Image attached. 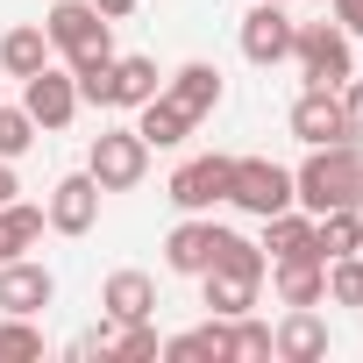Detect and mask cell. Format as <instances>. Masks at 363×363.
<instances>
[{"label": "cell", "mask_w": 363, "mask_h": 363, "mask_svg": "<svg viewBox=\"0 0 363 363\" xmlns=\"http://www.w3.org/2000/svg\"><path fill=\"white\" fill-rule=\"evenodd\" d=\"M363 193V143H313L306 164L292 171V207L328 214V207H356Z\"/></svg>", "instance_id": "obj_1"}, {"label": "cell", "mask_w": 363, "mask_h": 363, "mask_svg": "<svg viewBox=\"0 0 363 363\" xmlns=\"http://www.w3.org/2000/svg\"><path fill=\"white\" fill-rule=\"evenodd\" d=\"M43 36H50V50H57L72 72L114 65V22L93 8V0H57V8L43 15Z\"/></svg>", "instance_id": "obj_2"}, {"label": "cell", "mask_w": 363, "mask_h": 363, "mask_svg": "<svg viewBox=\"0 0 363 363\" xmlns=\"http://www.w3.org/2000/svg\"><path fill=\"white\" fill-rule=\"evenodd\" d=\"M292 65L306 86H342L356 72V36L342 22H299L292 29Z\"/></svg>", "instance_id": "obj_3"}, {"label": "cell", "mask_w": 363, "mask_h": 363, "mask_svg": "<svg viewBox=\"0 0 363 363\" xmlns=\"http://www.w3.org/2000/svg\"><path fill=\"white\" fill-rule=\"evenodd\" d=\"M150 143L135 135V128H100L93 135V150H86V171L100 178V193H135L143 178H150Z\"/></svg>", "instance_id": "obj_4"}, {"label": "cell", "mask_w": 363, "mask_h": 363, "mask_svg": "<svg viewBox=\"0 0 363 363\" xmlns=\"http://www.w3.org/2000/svg\"><path fill=\"white\" fill-rule=\"evenodd\" d=\"M228 207H242L250 221H264V214H285V207H292V171H285L278 157H235Z\"/></svg>", "instance_id": "obj_5"}, {"label": "cell", "mask_w": 363, "mask_h": 363, "mask_svg": "<svg viewBox=\"0 0 363 363\" xmlns=\"http://www.w3.org/2000/svg\"><path fill=\"white\" fill-rule=\"evenodd\" d=\"M228 178H235V157H221V150H207V157H186L171 171V207L178 214H214V207H228Z\"/></svg>", "instance_id": "obj_6"}, {"label": "cell", "mask_w": 363, "mask_h": 363, "mask_svg": "<svg viewBox=\"0 0 363 363\" xmlns=\"http://www.w3.org/2000/svg\"><path fill=\"white\" fill-rule=\"evenodd\" d=\"M22 107H29V121H36L43 135L72 128V121H79V79H72V65L50 57L36 79H22Z\"/></svg>", "instance_id": "obj_7"}, {"label": "cell", "mask_w": 363, "mask_h": 363, "mask_svg": "<svg viewBox=\"0 0 363 363\" xmlns=\"http://www.w3.org/2000/svg\"><path fill=\"white\" fill-rule=\"evenodd\" d=\"M292 15H285V0H250V15H242V29H235V43H242V57L257 65V72H271V65H285L292 57Z\"/></svg>", "instance_id": "obj_8"}, {"label": "cell", "mask_w": 363, "mask_h": 363, "mask_svg": "<svg viewBox=\"0 0 363 363\" xmlns=\"http://www.w3.org/2000/svg\"><path fill=\"white\" fill-rule=\"evenodd\" d=\"M100 178L93 171H65L57 186H50V200H43V221L57 228V235H93L100 228Z\"/></svg>", "instance_id": "obj_9"}, {"label": "cell", "mask_w": 363, "mask_h": 363, "mask_svg": "<svg viewBox=\"0 0 363 363\" xmlns=\"http://www.w3.org/2000/svg\"><path fill=\"white\" fill-rule=\"evenodd\" d=\"M221 221L214 214H186L171 235H164V271H178V278H200V271H214V257H221Z\"/></svg>", "instance_id": "obj_10"}, {"label": "cell", "mask_w": 363, "mask_h": 363, "mask_svg": "<svg viewBox=\"0 0 363 363\" xmlns=\"http://www.w3.org/2000/svg\"><path fill=\"white\" fill-rule=\"evenodd\" d=\"M328 349H335V328H328L320 306H285V320L271 328V356L278 363H320Z\"/></svg>", "instance_id": "obj_11"}, {"label": "cell", "mask_w": 363, "mask_h": 363, "mask_svg": "<svg viewBox=\"0 0 363 363\" xmlns=\"http://www.w3.org/2000/svg\"><path fill=\"white\" fill-rule=\"evenodd\" d=\"M292 135L313 150V143H349V121H342V86H306L292 100Z\"/></svg>", "instance_id": "obj_12"}, {"label": "cell", "mask_w": 363, "mask_h": 363, "mask_svg": "<svg viewBox=\"0 0 363 363\" xmlns=\"http://www.w3.org/2000/svg\"><path fill=\"white\" fill-rule=\"evenodd\" d=\"M50 299H57L50 264H36V257H8L0 264V313H43Z\"/></svg>", "instance_id": "obj_13"}, {"label": "cell", "mask_w": 363, "mask_h": 363, "mask_svg": "<svg viewBox=\"0 0 363 363\" xmlns=\"http://www.w3.org/2000/svg\"><path fill=\"white\" fill-rule=\"evenodd\" d=\"M271 292L278 306H328V264L320 257H271Z\"/></svg>", "instance_id": "obj_14"}, {"label": "cell", "mask_w": 363, "mask_h": 363, "mask_svg": "<svg viewBox=\"0 0 363 363\" xmlns=\"http://www.w3.org/2000/svg\"><path fill=\"white\" fill-rule=\"evenodd\" d=\"M100 313L107 320H157V278L150 271H114L107 285H100Z\"/></svg>", "instance_id": "obj_15"}, {"label": "cell", "mask_w": 363, "mask_h": 363, "mask_svg": "<svg viewBox=\"0 0 363 363\" xmlns=\"http://www.w3.org/2000/svg\"><path fill=\"white\" fill-rule=\"evenodd\" d=\"M164 93H171L178 107H186L193 121H207V114L221 107V93H228V86H221V65H207V57H193V65H178V72L164 79Z\"/></svg>", "instance_id": "obj_16"}, {"label": "cell", "mask_w": 363, "mask_h": 363, "mask_svg": "<svg viewBox=\"0 0 363 363\" xmlns=\"http://www.w3.org/2000/svg\"><path fill=\"white\" fill-rule=\"evenodd\" d=\"M157 93H164L157 57H114V65H107V107L135 114V107H143V100H157Z\"/></svg>", "instance_id": "obj_17"}, {"label": "cell", "mask_w": 363, "mask_h": 363, "mask_svg": "<svg viewBox=\"0 0 363 363\" xmlns=\"http://www.w3.org/2000/svg\"><path fill=\"white\" fill-rule=\"evenodd\" d=\"M193 128H200V121H193L186 107H178L171 93H157V100H143V107H135V135H143L150 150H178Z\"/></svg>", "instance_id": "obj_18"}, {"label": "cell", "mask_w": 363, "mask_h": 363, "mask_svg": "<svg viewBox=\"0 0 363 363\" xmlns=\"http://www.w3.org/2000/svg\"><path fill=\"white\" fill-rule=\"evenodd\" d=\"M50 57H57V50H50L43 22H15L8 36H0V72H8V79H36Z\"/></svg>", "instance_id": "obj_19"}, {"label": "cell", "mask_w": 363, "mask_h": 363, "mask_svg": "<svg viewBox=\"0 0 363 363\" xmlns=\"http://www.w3.org/2000/svg\"><path fill=\"white\" fill-rule=\"evenodd\" d=\"M164 363H228V320L207 313L186 335H164Z\"/></svg>", "instance_id": "obj_20"}, {"label": "cell", "mask_w": 363, "mask_h": 363, "mask_svg": "<svg viewBox=\"0 0 363 363\" xmlns=\"http://www.w3.org/2000/svg\"><path fill=\"white\" fill-rule=\"evenodd\" d=\"M257 285L264 278H242V271H200V292H207V313H221V320H235V313H250L257 306Z\"/></svg>", "instance_id": "obj_21"}, {"label": "cell", "mask_w": 363, "mask_h": 363, "mask_svg": "<svg viewBox=\"0 0 363 363\" xmlns=\"http://www.w3.org/2000/svg\"><path fill=\"white\" fill-rule=\"evenodd\" d=\"M363 250V214L356 207H328V214H313V257L328 264V257H356Z\"/></svg>", "instance_id": "obj_22"}, {"label": "cell", "mask_w": 363, "mask_h": 363, "mask_svg": "<svg viewBox=\"0 0 363 363\" xmlns=\"http://www.w3.org/2000/svg\"><path fill=\"white\" fill-rule=\"evenodd\" d=\"M264 257H313V214L306 207L264 214Z\"/></svg>", "instance_id": "obj_23"}, {"label": "cell", "mask_w": 363, "mask_h": 363, "mask_svg": "<svg viewBox=\"0 0 363 363\" xmlns=\"http://www.w3.org/2000/svg\"><path fill=\"white\" fill-rule=\"evenodd\" d=\"M36 356H43L36 313H0V363H36Z\"/></svg>", "instance_id": "obj_24"}, {"label": "cell", "mask_w": 363, "mask_h": 363, "mask_svg": "<svg viewBox=\"0 0 363 363\" xmlns=\"http://www.w3.org/2000/svg\"><path fill=\"white\" fill-rule=\"evenodd\" d=\"M43 228H50V221H43V207H29L22 193L0 207V235H8L15 250H36V242H43Z\"/></svg>", "instance_id": "obj_25"}, {"label": "cell", "mask_w": 363, "mask_h": 363, "mask_svg": "<svg viewBox=\"0 0 363 363\" xmlns=\"http://www.w3.org/2000/svg\"><path fill=\"white\" fill-rule=\"evenodd\" d=\"M257 356H271V320L235 313L228 320V363H257Z\"/></svg>", "instance_id": "obj_26"}, {"label": "cell", "mask_w": 363, "mask_h": 363, "mask_svg": "<svg viewBox=\"0 0 363 363\" xmlns=\"http://www.w3.org/2000/svg\"><path fill=\"white\" fill-rule=\"evenodd\" d=\"M328 306H363V250L328 257Z\"/></svg>", "instance_id": "obj_27"}, {"label": "cell", "mask_w": 363, "mask_h": 363, "mask_svg": "<svg viewBox=\"0 0 363 363\" xmlns=\"http://www.w3.org/2000/svg\"><path fill=\"white\" fill-rule=\"evenodd\" d=\"M150 356H164V335H157V320H128V328L114 335V363H150Z\"/></svg>", "instance_id": "obj_28"}, {"label": "cell", "mask_w": 363, "mask_h": 363, "mask_svg": "<svg viewBox=\"0 0 363 363\" xmlns=\"http://www.w3.org/2000/svg\"><path fill=\"white\" fill-rule=\"evenodd\" d=\"M36 135H43V128L29 121V107H8V100H0V157H8V164H15V157H29V143H36Z\"/></svg>", "instance_id": "obj_29"}, {"label": "cell", "mask_w": 363, "mask_h": 363, "mask_svg": "<svg viewBox=\"0 0 363 363\" xmlns=\"http://www.w3.org/2000/svg\"><path fill=\"white\" fill-rule=\"evenodd\" d=\"M342 121H349V143H363V79L356 72L342 79Z\"/></svg>", "instance_id": "obj_30"}, {"label": "cell", "mask_w": 363, "mask_h": 363, "mask_svg": "<svg viewBox=\"0 0 363 363\" xmlns=\"http://www.w3.org/2000/svg\"><path fill=\"white\" fill-rule=\"evenodd\" d=\"M335 22H342L349 36H363V0H335Z\"/></svg>", "instance_id": "obj_31"}, {"label": "cell", "mask_w": 363, "mask_h": 363, "mask_svg": "<svg viewBox=\"0 0 363 363\" xmlns=\"http://www.w3.org/2000/svg\"><path fill=\"white\" fill-rule=\"evenodd\" d=\"M93 8H100V15H107V22H128V15H135V8H143V0H93Z\"/></svg>", "instance_id": "obj_32"}, {"label": "cell", "mask_w": 363, "mask_h": 363, "mask_svg": "<svg viewBox=\"0 0 363 363\" xmlns=\"http://www.w3.org/2000/svg\"><path fill=\"white\" fill-rule=\"evenodd\" d=\"M15 193H22V186H15V164H8V157H0V207H8Z\"/></svg>", "instance_id": "obj_33"}, {"label": "cell", "mask_w": 363, "mask_h": 363, "mask_svg": "<svg viewBox=\"0 0 363 363\" xmlns=\"http://www.w3.org/2000/svg\"><path fill=\"white\" fill-rule=\"evenodd\" d=\"M8 257H22V250H15V242H8V235H0V264H8Z\"/></svg>", "instance_id": "obj_34"}, {"label": "cell", "mask_w": 363, "mask_h": 363, "mask_svg": "<svg viewBox=\"0 0 363 363\" xmlns=\"http://www.w3.org/2000/svg\"><path fill=\"white\" fill-rule=\"evenodd\" d=\"M356 214H363V193H356Z\"/></svg>", "instance_id": "obj_35"}, {"label": "cell", "mask_w": 363, "mask_h": 363, "mask_svg": "<svg viewBox=\"0 0 363 363\" xmlns=\"http://www.w3.org/2000/svg\"><path fill=\"white\" fill-rule=\"evenodd\" d=\"M242 8H250V0H242Z\"/></svg>", "instance_id": "obj_36"}]
</instances>
